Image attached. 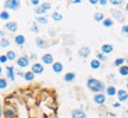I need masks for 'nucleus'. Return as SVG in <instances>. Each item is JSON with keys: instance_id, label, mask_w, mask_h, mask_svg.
<instances>
[{"instance_id": "15", "label": "nucleus", "mask_w": 128, "mask_h": 118, "mask_svg": "<svg viewBox=\"0 0 128 118\" xmlns=\"http://www.w3.org/2000/svg\"><path fill=\"white\" fill-rule=\"evenodd\" d=\"M90 66H91V69L97 70V69L101 66V63H100V60H99V59H94V60H91V61H90Z\"/></svg>"}, {"instance_id": "30", "label": "nucleus", "mask_w": 128, "mask_h": 118, "mask_svg": "<svg viewBox=\"0 0 128 118\" xmlns=\"http://www.w3.org/2000/svg\"><path fill=\"white\" fill-rule=\"evenodd\" d=\"M123 61H125V59H122V58H117L116 60H115L114 65H115V66H121L122 64H123Z\"/></svg>"}, {"instance_id": "1", "label": "nucleus", "mask_w": 128, "mask_h": 118, "mask_svg": "<svg viewBox=\"0 0 128 118\" xmlns=\"http://www.w3.org/2000/svg\"><path fill=\"white\" fill-rule=\"evenodd\" d=\"M87 85H88V89H89L90 91L97 92V93H102V91L106 89V87H104V84H103L102 82H100V80H97V79H95V78L88 79Z\"/></svg>"}, {"instance_id": "24", "label": "nucleus", "mask_w": 128, "mask_h": 118, "mask_svg": "<svg viewBox=\"0 0 128 118\" xmlns=\"http://www.w3.org/2000/svg\"><path fill=\"white\" fill-rule=\"evenodd\" d=\"M119 72H120V74H122V76H127L128 74V66H121L120 70H119Z\"/></svg>"}, {"instance_id": "38", "label": "nucleus", "mask_w": 128, "mask_h": 118, "mask_svg": "<svg viewBox=\"0 0 128 118\" xmlns=\"http://www.w3.org/2000/svg\"><path fill=\"white\" fill-rule=\"evenodd\" d=\"M110 4H113L115 6H119V5H121V1H116V0H112L110 1Z\"/></svg>"}, {"instance_id": "47", "label": "nucleus", "mask_w": 128, "mask_h": 118, "mask_svg": "<svg viewBox=\"0 0 128 118\" xmlns=\"http://www.w3.org/2000/svg\"><path fill=\"white\" fill-rule=\"evenodd\" d=\"M127 66H128V60H127Z\"/></svg>"}, {"instance_id": "10", "label": "nucleus", "mask_w": 128, "mask_h": 118, "mask_svg": "<svg viewBox=\"0 0 128 118\" xmlns=\"http://www.w3.org/2000/svg\"><path fill=\"white\" fill-rule=\"evenodd\" d=\"M112 14H113V17H114L115 19L117 20V21H120V23H122V21L125 20V15H123V13L120 12V11H114Z\"/></svg>"}, {"instance_id": "32", "label": "nucleus", "mask_w": 128, "mask_h": 118, "mask_svg": "<svg viewBox=\"0 0 128 118\" xmlns=\"http://www.w3.org/2000/svg\"><path fill=\"white\" fill-rule=\"evenodd\" d=\"M45 12H46V11H45V10H44V8H43L42 6L38 7V8L36 10V13H37V14H44Z\"/></svg>"}, {"instance_id": "9", "label": "nucleus", "mask_w": 128, "mask_h": 118, "mask_svg": "<svg viewBox=\"0 0 128 118\" xmlns=\"http://www.w3.org/2000/svg\"><path fill=\"white\" fill-rule=\"evenodd\" d=\"M6 30H8L10 32H15V31L18 30V25H17V23H14V21L7 23L6 24Z\"/></svg>"}, {"instance_id": "29", "label": "nucleus", "mask_w": 128, "mask_h": 118, "mask_svg": "<svg viewBox=\"0 0 128 118\" xmlns=\"http://www.w3.org/2000/svg\"><path fill=\"white\" fill-rule=\"evenodd\" d=\"M0 18H1V20H8V18H10V14L4 11V12H1V14H0Z\"/></svg>"}, {"instance_id": "6", "label": "nucleus", "mask_w": 128, "mask_h": 118, "mask_svg": "<svg viewBox=\"0 0 128 118\" xmlns=\"http://www.w3.org/2000/svg\"><path fill=\"white\" fill-rule=\"evenodd\" d=\"M101 52L103 54H108V53H112L113 52V46L110 45V44H104V45H102L101 47Z\"/></svg>"}, {"instance_id": "3", "label": "nucleus", "mask_w": 128, "mask_h": 118, "mask_svg": "<svg viewBox=\"0 0 128 118\" xmlns=\"http://www.w3.org/2000/svg\"><path fill=\"white\" fill-rule=\"evenodd\" d=\"M94 102L96 104H103L106 102V96L103 93H96L94 96Z\"/></svg>"}, {"instance_id": "43", "label": "nucleus", "mask_w": 128, "mask_h": 118, "mask_svg": "<svg viewBox=\"0 0 128 118\" xmlns=\"http://www.w3.org/2000/svg\"><path fill=\"white\" fill-rule=\"evenodd\" d=\"M99 4H101V5H106L107 1H106V0H101V1H99Z\"/></svg>"}, {"instance_id": "48", "label": "nucleus", "mask_w": 128, "mask_h": 118, "mask_svg": "<svg viewBox=\"0 0 128 118\" xmlns=\"http://www.w3.org/2000/svg\"><path fill=\"white\" fill-rule=\"evenodd\" d=\"M127 89H128V83H127Z\"/></svg>"}, {"instance_id": "7", "label": "nucleus", "mask_w": 128, "mask_h": 118, "mask_svg": "<svg viewBox=\"0 0 128 118\" xmlns=\"http://www.w3.org/2000/svg\"><path fill=\"white\" fill-rule=\"evenodd\" d=\"M17 64L20 67H26L28 65V58L27 57H21V58H19L17 60Z\"/></svg>"}, {"instance_id": "13", "label": "nucleus", "mask_w": 128, "mask_h": 118, "mask_svg": "<svg viewBox=\"0 0 128 118\" xmlns=\"http://www.w3.org/2000/svg\"><path fill=\"white\" fill-rule=\"evenodd\" d=\"M25 37H24V35H17V37H15V38H14V41H15V44H17V45H24V44H25Z\"/></svg>"}, {"instance_id": "27", "label": "nucleus", "mask_w": 128, "mask_h": 118, "mask_svg": "<svg viewBox=\"0 0 128 118\" xmlns=\"http://www.w3.org/2000/svg\"><path fill=\"white\" fill-rule=\"evenodd\" d=\"M37 21L43 24V25H45V24H47V18L46 17H37Z\"/></svg>"}, {"instance_id": "26", "label": "nucleus", "mask_w": 128, "mask_h": 118, "mask_svg": "<svg viewBox=\"0 0 128 118\" xmlns=\"http://www.w3.org/2000/svg\"><path fill=\"white\" fill-rule=\"evenodd\" d=\"M103 26H106V27L113 26V20L110 19V18H108V19H104V21H103Z\"/></svg>"}, {"instance_id": "46", "label": "nucleus", "mask_w": 128, "mask_h": 118, "mask_svg": "<svg viewBox=\"0 0 128 118\" xmlns=\"http://www.w3.org/2000/svg\"><path fill=\"white\" fill-rule=\"evenodd\" d=\"M52 118H57V117H55V116H54V117H52Z\"/></svg>"}, {"instance_id": "40", "label": "nucleus", "mask_w": 128, "mask_h": 118, "mask_svg": "<svg viewBox=\"0 0 128 118\" xmlns=\"http://www.w3.org/2000/svg\"><path fill=\"white\" fill-rule=\"evenodd\" d=\"M49 32H50V35H55V34H56L55 30H52V28H50V30H49Z\"/></svg>"}, {"instance_id": "12", "label": "nucleus", "mask_w": 128, "mask_h": 118, "mask_svg": "<svg viewBox=\"0 0 128 118\" xmlns=\"http://www.w3.org/2000/svg\"><path fill=\"white\" fill-rule=\"evenodd\" d=\"M43 66H42V64H38V63H36V64H33L32 65V72L33 73H42L43 72Z\"/></svg>"}, {"instance_id": "2", "label": "nucleus", "mask_w": 128, "mask_h": 118, "mask_svg": "<svg viewBox=\"0 0 128 118\" xmlns=\"http://www.w3.org/2000/svg\"><path fill=\"white\" fill-rule=\"evenodd\" d=\"M4 5L6 8H11V10H18L19 8V1L15 0H7L4 2Z\"/></svg>"}, {"instance_id": "18", "label": "nucleus", "mask_w": 128, "mask_h": 118, "mask_svg": "<svg viewBox=\"0 0 128 118\" xmlns=\"http://www.w3.org/2000/svg\"><path fill=\"white\" fill-rule=\"evenodd\" d=\"M75 77H76V76H75L74 72H69L64 76V80H65V82H72L75 79Z\"/></svg>"}, {"instance_id": "39", "label": "nucleus", "mask_w": 128, "mask_h": 118, "mask_svg": "<svg viewBox=\"0 0 128 118\" xmlns=\"http://www.w3.org/2000/svg\"><path fill=\"white\" fill-rule=\"evenodd\" d=\"M31 4H32L33 6H37V5L39 4V1H38V0H32V1H31Z\"/></svg>"}, {"instance_id": "34", "label": "nucleus", "mask_w": 128, "mask_h": 118, "mask_svg": "<svg viewBox=\"0 0 128 118\" xmlns=\"http://www.w3.org/2000/svg\"><path fill=\"white\" fill-rule=\"evenodd\" d=\"M97 59H99V60H106V56H104V54H103V53H97Z\"/></svg>"}, {"instance_id": "8", "label": "nucleus", "mask_w": 128, "mask_h": 118, "mask_svg": "<svg viewBox=\"0 0 128 118\" xmlns=\"http://www.w3.org/2000/svg\"><path fill=\"white\" fill-rule=\"evenodd\" d=\"M72 118H85V113L81 109H76L72 111Z\"/></svg>"}, {"instance_id": "14", "label": "nucleus", "mask_w": 128, "mask_h": 118, "mask_svg": "<svg viewBox=\"0 0 128 118\" xmlns=\"http://www.w3.org/2000/svg\"><path fill=\"white\" fill-rule=\"evenodd\" d=\"M117 94H119V100H120V102H125V100L128 98V94L126 93V91H123V90H120V91L117 92Z\"/></svg>"}, {"instance_id": "28", "label": "nucleus", "mask_w": 128, "mask_h": 118, "mask_svg": "<svg viewBox=\"0 0 128 118\" xmlns=\"http://www.w3.org/2000/svg\"><path fill=\"white\" fill-rule=\"evenodd\" d=\"M7 58H8V60H14L15 59V52L14 51H8L7 52Z\"/></svg>"}, {"instance_id": "11", "label": "nucleus", "mask_w": 128, "mask_h": 118, "mask_svg": "<svg viewBox=\"0 0 128 118\" xmlns=\"http://www.w3.org/2000/svg\"><path fill=\"white\" fill-rule=\"evenodd\" d=\"M52 70H54V72L59 73V72H62V70H63V65H62L59 61H56V63L52 64Z\"/></svg>"}, {"instance_id": "20", "label": "nucleus", "mask_w": 128, "mask_h": 118, "mask_svg": "<svg viewBox=\"0 0 128 118\" xmlns=\"http://www.w3.org/2000/svg\"><path fill=\"white\" fill-rule=\"evenodd\" d=\"M24 78L26 79V80H33L34 79V73L32 71H28L24 74Z\"/></svg>"}, {"instance_id": "23", "label": "nucleus", "mask_w": 128, "mask_h": 118, "mask_svg": "<svg viewBox=\"0 0 128 118\" xmlns=\"http://www.w3.org/2000/svg\"><path fill=\"white\" fill-rule=\"evenodd\" d=\"M4 115H5V117H8V118H13L14 116H15L14 111H11V110H8V109H6V110H5Z\"/></svg>"}, {"instance_id": "44", "label": "nucleus", "mask_w": 128, "mask_h": 118, "mask_svg": "<svg viewBox=\"0 0 128 118\" xmlns=\"http://www.w3.org/2000/svg\"><path fill=\"white\" fill-rule=\"evenodd\" d=\"M31 59H37V54H31Z\"/></svg>"}, {"instance_id": "22", "label": "nucleus", "mask_w": 128, "mask_h": 118, "mask_svg": "<svg viewBox=\"0 0 128 118\" xmlns=\"http://www.w3.org/2000/svg\"><path fill=\"white\" fill-rule=\"evenodd\" d=\"M106 91H107V94L108 96H114L115 93H116V90H115L114 86H109L106 89Z\"/></svg>"}, {"instance_id": "4", "label": "nucleus", "mask_w": 128, "mask_h": 118, "mask_svg": "<svg viewBox=\"0 0 128 118\" xmlns=\"http://www.w3.org/2000/svg\"><path fill=\"white\" fill-rule=\"evenodd\" d=\"M42 60H43V63L44 64H52L54 63V57H52V54H50V53H46V54H44L43 57H42Z\"/></svg>"}, {"instance_id": "37", "label": "nucleus", "mask_w": 128, "mask_h": 118, "mask_svg": "<svg viewBox=\"0 0 128 118\" xmlns=\"http://www.w3.org/2000/svg\"><path fill=\"white\" fill-rule=\"evenodd\" d=\"M121 31L125 33V34H128V25H123V26H122Z\"/></svg>"}, {"instance_id": "35", "label": "nucleus", "mask_w": 128, "mask_h": 118, "mask_svg": "<svg viewBox=\"0 0 128 118\" xmlns=\"http://www.w3.org/2000/svg\"><path fill=\"white\" fill-rule=\"evenodd\" d=\"M31 31H32V32H34V33H38V32H39V30H38V27L36 26V24H33V25L31 26Z\"/></svg>"}, {"instance_id": "17", "label": "nucleus", "mask_w": 128, "mask_h": 118, "mask_svg": "<svg viewBox=\"0 0 128 118\" xmlns=\"http://www.w3.org/2000/svg\"><path fill=\"white\" fill-rule=\"evenodd\" d=\"M36 44H37L38 47H41V48L46 47V43H45V40L42 39V38H37V39H36Z\"/></svg>"}, {"instance_id": "21", "label": "nucleus", "mask_w": 128, "mask_h": 118, "mask_svg": "<svg viewBox=\"0 0 128 118\" xmlns=\"http://www.w3.org/2000/svg\"><path fill=\"white\" fill-rule=\"evenodd\" d=\"M7 77L10 79H14V76H13V67L12 66H7Z\"/></svg>"}, {"instance_id": "41", "label": "nucleus", "mask_w": 128, "mask_h": 118, "mask_svg": "<svg viewBox=\"0 0 128 118\" xmlns=\"http://www.w3.org/2000/svg\"><path fill=\"white\" fill-rule=\"evenodd\" d=\"M113 106H114L115 109H117V107H120V103H114V104H113Z\"/></svg>"}, {"instance_id": "42", "label": "nucleus", "mask_w": 128, "mask_h": 118, "mask_svg": "<svg viewBox=\"0 0 128 118\" xmlns=\"http://www.w3.org/2000/svg\"><path fill=\"white\" fill-rule=\"evenodd\" d=\"M89 2H90L91 5H96V4H97V1H96V0H90Z\"/></svg>"}, {"instance_id": "5", "label": "nucleus", "mask_w": 128, "mask_h": 118, "mask_svg": "<svg viewBox=\"0 0 128 118\" xmlns=\"http://www.w3.org/2000/svg\"><path fill=\"white\" fill-rule=\"evenodd\" d=\"M78 54L81 57H83V58H85V57H88L90 54V48L87 47V46H82L81 48H80V51H78Z\"/></svg>"}, {"instance_id": "25", "label": "nucleus", "mask_w": 128, "mask_h": 118, "mask_svg": "<svg viewBox=\"0 0 128 118\" xmlns=\"http://www.w3.org/2000/svg\"><path fill=\"white\" fill-rule=\"evenodd\" d=\"M6 87H7L6 79H5V78H1V79H0V89H1V90H5Z\"/></svg>"}, {"instance_id": "49", "label": "nucleus", "mask_w": 128, "mask_h": 118, "mask_svg": "<svg viewBox=\"0 0 128 118\" xmlns=\"http://www.w3.org/2000/svg\"><path fill=\"white\" fill-rule=\"evenodd\" d=\"M126 112H127V113H128V110H127V111H126Z\"/></svg>"}, {"instance_id": "45", "label": "nucleus", "mask_w": 128, "mask_h": 118, "mask_svg": "<svg viewBox=\"0 0 128 118\" xmlns=\"http://www.w3.org/2000/svg\"><path fill=\"white\" fill-rule=\"evenodd\" d=\"M126 10H127V11H128V4H127V6H126Z\"/></svg>"}, {"instance_id": "31", "label": "nucleus", "mask_w": 128, "mask_h": 118, "mask_svg": "<svg viewBox=\"0 0 128 118\" xmlns=\"http://www.w3.org/2000/svg\"><path fill=\"white\" fill-rule=\"evenodd\" d=\"M8 45H10L8 40L5 39V38H2V39H1V47H7Z\"/></svg>"}, {"instance_id": "19", "label": "nucleus", "mask_w": 128, "mask_h": 118, "mask_svg": "<svg viewBox=\"0 0 128 118\" xmlns=\"http://www.w3.org/2000/svg\"><path fill=\"white\" fill-rule=\"evenodd\" d=\"M51 17H52V19L56 20V21H61V20L63 19V15H62L61 13H58V12H54Z\"/></svg>"}, {"instance_id": "16", "label": "nucleus", "mask_w": 128, "mask_h": 118, "mask_svg": "<svg viewBox=\"0 0 128 118\" xmlns=\"http://www.w3.org/2000/svg\"><path fill=\"white\" fill-rule=\"evenodd\" d=\"M94 19L96 20V21H99V23H101V21H104V15H103V13H101V12H96V13L94 14Z\"/></svg>"}, {"instance_id": "36", "label": "nucleus", "mask_w": 128, "mask_h": 118, "mask_svg": "<svg viewBox=\"0 0 128 118\" xmlns=\"http://www.w3.org/2000/svg\"><path fill=\"white\" fill-rule=\"evenodd\" d=\"M7 60H8V58H7V56H1V57H0V61H1L2 64H4V63H6Z\"/></svg>"}, {"instance_id": "33", "label": "nucleus", "mask_w": 128, "mask_h": 118, "mask_svg": "<svg viewBox=\"0 0 128 118\" xmlns=\"http://www.w3.org/2000/svg\"><path fill=\"white\" fill-rule=\"evenodd\" d=\"M42 7H43L45 11H47V10H50V8H51V4H50V2H44V4L42 5Z\"/></svg>"}]
</instances>
